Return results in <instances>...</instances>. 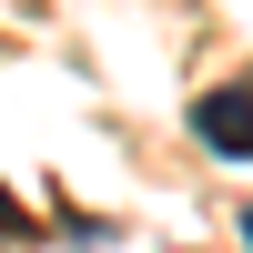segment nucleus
Returning a JSON list of instances; mask_svg holds the SVG:
<instances>
[{"mask_svg": "<svg viewBox=\"0 0 253 253\" xmlns=\"http://www.w3.org/2000/svg\"><path fill=\"white\" fill-rule=\"evenodd\" d=\"M193 142L213 162H253V91H243V81H223V91L193 101Z\"/></svg>", "mask_w": 253, "mask_h": 253, "instance_id": "nucleus-1", "label": "nucleus"}, {"mask_svg": "<svg viewBox=\"0 0 253 253\" xmlns=\"http://www.w3.org/2000/svg\"><path fill=\"white\" fill-rule=\"evenodd\" d=\"M20 233H41V213H31V203H10V182H0V243H20Z\"/></svg>", "mask_w": 253, "mask_h": 253, "instance_id": "nucleus-2", "label": "nucleus"}, {"mask_svg": "<svg viewBox=\"0 0 253 253\" xmlns=\"http://www.w3.org/2000/svg\"><path fill=\"white\" fill-rule=\"evenodd\" d=\"M243 253H253V203H243Z\"/></svg>", "mask_w": 253, "mask_h": 253, "instance_id": "nucleus-3", "label": "nucleus"}]
</instances>
